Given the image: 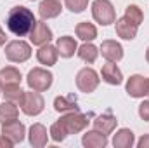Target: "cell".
<instances>
[{"label": "cell", "instance_id": "cell-12", "mask_svg": "<svg viewBox=\"0 0 149 148\" xmlns=\"http://www.w3.org/2000/svg\"><path fill=\"white\" fill-rule=\"evenodd\" d=\"M114 23H116V33H118L120 38H123V40H134V38L137 37L139 26L135 23H132L130 19H127L125 16L120 18V19H116Z\"/></svg>", "mask_w": 149, "mask_h": 148}, {"label": "cell", "instance_id": "cell-10", "mask_svg": "<svg viewBox=\"0 0 149 148\" xmlns=\"http://www.w3.org/2000/svg\"><path fill=\"white\" fill-rule=\"evenodd\" d=\"M101 54L108 63H118L123 58V47L116 40H104L101 44Z\"/></svg>", "mask_w": 149, "mask_h": 148}, {"label": "cell", "instance_id": "cell-33", "mask_svg": "<svg viewBox=\"0 0 149 148\" xmlns=\"http://www.w3.org/2000/svg\"><path fill=\"white\" fill-rule=\"evenodd\" d=\"M5 40H7V37H5V33H3V30L0 28V45H3V44H5Z\"/></svg>", "mask_w": 149, "mask_h": 148}, {"label": "cell", "instance_id": "cell-15", "mask_svg": "<svg viewBox=\"0 0 149 148\" xmlns=\"http://www.w3.org/2000/svg\"><path fill=\"white\" fill-rule=\"evenodd\" d=\"M81 143H83L85 148H104L108 145V136L102 134L101 131L94 129V131H88V132L83 134Z\"/></svg>", "mask_w": 149, "mask_h": 148}, {"label": "cell", "instance_id": "cell-5", "mask_svg": "<svg viewBox=\"0 0 149 148\" xmlns=\"http://www.w3.org/2000/svg\"><path fill=\"white\" fill-rule=\"evenodd\" d=\"M52 80H54V75L43 68H33V70H30V73L26 77L28 87L33 91H38V92L47 91L52 85Z\"/></svg>", "mask_w": 149, "mask_h": 148}, {"label": "cell", "instance_id": "cell-7", "mask_svg": "<svg viewBox=\"0 0 149 148\" xmlns=\"http://www.w3.org/2000/svg\"><path fill=\"white\" fill-rule=\"evenodd\" d=\"M59 122L64 125V129H66L68 134H78V132H81L88 125V117L83 115V113H80L78 110L68 111L66 115H63L59 118Z\"/></svg>", "mask_w": 149, "mask_h": 148}, {"label": "cell", "instance_id": "cell-13", "mask_svg": "<svg viewBox=\"0 0 149 148\" xmlns=\"http://www.w3.org/2000/svg\"><path fill=\"white\" fill-rule=\"evenodd\" d=\"M63 11V5L59 0H42L38 5V14L42 19H52L57 18Z\"/></svg>", "mask_w": 149, "mask_h": 148}, {"label": "cell", "instance_id": "cell-20", "mask_svg": "<svg viewBox=\"0 0 149 148\" xmlns=\"http://www.w3.org/2000/svg\"><path fill=\"white\" fill-rule=\"evenodd\" d=\"M101 75H102V80L109 85H120L123 82V75L120 72V68L114 65V63H108L102 66L101 70Z\"/></svg>", "mask_w": 149, "mask_h": 148}, {"label": "cell", "instance_id": "cell-22", "mask_svg": "<svg viewBox=\"0 0 149 148\" xmlns=\"http://www.w3.org/2000/svg\"><path fill=\"white\" fill-rule=\"evenodd\" d=\"M54 108L59 113H68V111L78 110V101L74 96H57L54 99Z\"/></svg>", "mask_w": 149, "mask_h": 148}, {"label": "cell", "instance_id": "cell-17", "mask_svg": "<svg viewBox=\"0 0 149 148\" xmlns=\"http://www.w3.org/2000/svg\"><path fill=\"white\" fill-rule=\"evenodd\" d=\"M56 49L57 52L61 54V58H71L74 52L78 51V45H76V40L70 35H64V37H59L56 42Z\"/></svg>", "mask_w": 149, "mask_h": 148}, {"label": "cell", "instance_id": "cell-19", "mask_svg": "<svg viewBox=\"0 0 149 148\" xmlns=\"http://www.w3.org/2000/svg\"><path fill=\"white\" fill-rule=\"evenodd\" d=\"M21 72L14 66H5L0 70V82L2 87H10V85H21Z\"/></svg>", "mask_w": 149, "mask_h": 148}, {"label": "cell", "instance_id": "cell-2", "mask_svg": "<svg viewBox=\"0 0 149 148\" xmlns=\"http://www.w3.org/2000/svg\"><path fill=\"white\" fill-rule=\"evenodd\" d=\"M19 106H21L23 113H26L30 117H35V115L43 111L45 101H43V98H42V94L38 91H33L31 89V91H24L23 92V98L19 101Z\"/></svg>", "mask_w": 149, "mask_h": 148}, {"label": "cell", "instance_id": "cell-21", "mask_svg": "<svg viewBox=\"0 0 149 148\" xmlns=\"http://www.w3.org/2000/svg\"><path fill=\"white\" fill-rule=\"evenodd\" d=\"M135 143V136L130 129H120L113 136V147L114 148H132Z\"/></svg>", "mask_w": 149, "mask_h": 148}, {"label": "cell", "instance_id": "cell-32", "mask_svg": "<svg viewBox=\"0 0 149 148\" xmlns=\"http://www.w3.org/2000/svg\"><path fill=\"white\" fill-rule=\"evenodd\" d=\"M12 145H14V143H12V141H10L9 138H5L3 134L0 136V147H2V148H10Z\"/></svg>", "mask_w": 149, "mask_h": 148}, {"label": "cell", "instance_id": "cell-1", "mask_svg": "<svg viewBox=\"0 0 149 148\" xmlns=\"http://www.w3.org/2000/svg\"><path fill=\"white\" fill-rule=\"evenodd\" d=\"M37 19L33 16V12L24 7V5H16L9 11V16H7V28L16 35V37H24L28 35L33 26H35Z\"/></svg>", "mask_w": 149, "mask_h": 148}, {"label": "cell", "instance_id": "cell-36", "mask_svg": "<svg viewBox=\"0 0 149 148\" xmlns=\"http://www.w3.org/2000/svg\"><path fill=\"white\" fill-rule=\"evenodd\" d=\"M0 94H2V82H0Z\"/></svg>", "mask_w": 149, "mask_h": 148}, {"label": "cell", "instance_id": "cell-28", "mask_svg": "<svg viewBox=\"0 0 149 148\" xmlns=\"http://www.w3.org/2000/svg\"><path fill=\"white\" fill-rule=\"evenodd\" d=\"M66 136H68V132H66V129H64V125L57 120L56 124H52L50 125V138L54 140V141H64L66 140Z\"/></svg>", "mask_w": 149, "mask_h": 148}, {"label": "cell", "instance_id": "cell-8", "mask_svg": "<svg viewBox=\"0 0 149 148\" xmlns=\"http://www.w3.org/2000/svg\"><path fill=\"white\" fill-rule=\"evenodd\" d=\"M2 134H3L5 138H9V140L16 145V143H21V141L24 140L26 127H24V124H21V122L16 118V120H10V122L2 124Z\"/></svg>", "mask_w": 149, "mask_h": 148}, {"label": "cell", "instance_id": "cell-11", "mask_svg": "<svg viewBox=\"0 0 149 148\" xmlns=\"http://www.w3.org/2000/svg\"><path fill=\"white\" fill-rule=\"evenodd\" d=\"M30 40L33 45H43L49 44L52 40V30L43 23V21H37L33 30L30 32Z\"/></svg>", "mask_w": 149, "mask_h": 148}, {"label": "cell", "instance_id": "cell-24", "mask_svg": "<svg viewBox=\"0 0 149 148\" xmlns=\"http://www.w3.org/2000/svg\"><path fill=\"white\" fill-rule=\"evenodd\" d=\"M76 52H78V58H80L81 61L88 63V65H92V63L97 59V56H99V49H97L94 44H88V42H85L83 45H80Z\"/></svg>", "mask_w": 149, "mask_h": 148}, {"label": "cell", "instance_id": "cell-18", "mask_svg": "<svg viewBox=\"0 0 149 148\" xmlns=\"http://www.w3.org/2000/svg\"><path fill=\"white\" fill-rule=\"evenodd\" d=\"M116 117L113 115V113H104V115H99L95 120H94V129H97V131H101L102 134H111L113 131H114V127H116Z\"/></svg>", "mask_w": 149, "mask_h": 148}, {"label": "cell", "instance_id": "cell-3", "mask_svg": "<svg viewBox=\"0 0 149 148\" xmlns=\"http://www.w3.org/2000/svg\"><path fill=\"white\" fill-rule=\"evenodd\" d=\"M92 16L102 26H108L116 21V12H114V7L109 0H94L92 2Z\"/></svg>", "mask_w": 149, "mask_h": 148}, {"label": "cell", "instance_id": "cell-30", "mask_svg": "<svg viewBox=\"0 0 149 148\" xmlns=\"http://www.w3.org/2000/svg\"><path fill=\"white\" fill-rule=\"evenodd\" d=\"M139 117L144 122H149V101H142L139 105Z\"/></svg>", "mask_w": 149, "mask_h": 148}, {"label": "cell", "instance_id": "cell-27", "mask_svg": "<svg viewBox=\"0 0 149 148\" xmlns=\"http://www.w3.org/2000/svg\"><path fill=\"white\" fill-rule=\"evenodd\" d=\"M21 85H10V87H2V94L5 98V101H12V103H19L23 98Z\"/></svg>", "mask_w": 149, "mask_h": 148}, {"label": "cell", "instance_id": "cell-16", "mask_svg": "<svg viewBox=\"0 0 149 148\" xmlns=\"http://www.w3.org/2000/svg\"><path fill=\"white\" fill-rule=\"evenodd\" d=\"M28 138H30V145L35 148H42L47 145V141H49V136H47V129H45V125H42V124H33L31 127H30V134H28Z\"/></svg>", "mask_w": 149, "mask_h": 148}, {"label": "cell", "instance_id": "cell-4", "mask_svg": "<svg viewBox=\"0 0 149 148\" xmlns=\"http://www.w3.org/2000/svg\"><path fill=\"white\" fill-rule=\"evenodd\" d=\"M5 58L10 63H24L31 58V45L24 40H12L5 45Z\"/></svg>", "mask_w": 149, "mask_h": 148}, {"label": "cell", "instance_id": "cell-14", "mask_svg": "<svg viewBox=\"0 0 149 148\" xmlns=\"http://www.w3.org/2000/svg\"><path fill=\"white\" fill-rule=\"evenodd\" d=\"M57 56H59V52H57L56 45H50V44H43V45H40V49L37 51V59L40 61V65H45V66H52V65H56Z\"/></svg>", "mask_w": 149, "mask_h": 148}, {"label": "cell", "instance_id": "cell-31", "mask_svg": "<svg viewBox=\"0 0 149 148\" xmlns=\"http://www.w3.org/2000/svg\"><path fill=\"white\" fill-rule=\"evenodd\" d=\"M137 147H139V148H149V134L142 136V138L137 141Z\"/></svg>", "mask_w": 149, "mask_h": 148}, {"label": "cell", "instance_id": "cell-9", "mask_svg": "<svg viewBox=\"0 0 149 148\" xmlns=\"http://www.w3.org/2000/svg\"><path fill=\"white\" fill-rule=\"evenodd\" d=\"M125 89L132 98H144L148 96V78H144L142 75H132L127 80Z\"/></svg>", "mask_w": 149, "mask_h": 148}, {"label": "cell", "instance_id": "cell-35", "mask_svg": "<svg viewBox=\"0 0 149 148\" xmlns=\"http://www.w3.org/2000/svg\"><path fill=\"white\" fill-rule=\"evenodd\" d=\"M148 96H149V78H148Z\"/></svg>", "mask_w": 149, "mask_h": 148}, {"label": "cell", "instance_id": "cell-34", "mask_svg": "<svg viewBox=\"0 0 149 148\" xmlns=\"http://www.w3.org/2000/svg\"><path fill=\"white\" fill-rule=\"evenodd\" d=\"M146 61L149 63V47H148V51H146Z\"/></svg>", "mask_w": 149, "mask_h": 148}, {"label": "cell", "instance_id": "cell-29", "mask_svg": "<svg viewBox=\"0 0 149 148\" xmlns=\"http://www.w3.org/2000/svg\"><path fill=\"white\" fill-rule=\"evenodd\" d=\"M64 4L71 12H83L88 5V0H64Z\"/></svg>", "mask_w": 149, "mask_h": 148}, {"label": "cell", "instance_id": "cell-6", "mask_svg": "<svg viewBox=\"0 0 149 148\" xmlns=\"http://www.w3.org/2000/svg\"><path fill=\"white\" fill-rule=\"evenodd\" d=\"M74 80H76V87H78V91H81V92H87V94H90V92H94L95 89H97V85H99V75L97 72L94 70V68H81L76 77H74Z\"/></svg>", "mask_w": 149, "mask_h": 148}, {"label": "cell", "instance_id": "cell-23", "mask_svg": "<svg viewBox=\"0 0 149 148\" xmlns=\"http://www.w3.org/2000/svg\"><path fill=\"white\" fill-rule=\"evenodd\" d=\"M74 32H76V37L81 38V40H85V42H92L94 38L97 37V28H95L92 23H88V21L78 23L76 28H74Z\"/></svg>", "mask_w": 149, "mask_h": 148}, {"label": "cell", "instance_id": "cell-25", "mask_svg": "<svg viewBox=\"0 0 149 148\" xmlns=\"http://www.w3.org/2000/svg\"><path fill=\"white\" fill-rule=\"evenodd\" d=\"M17 115H19V110H17L16 103H12V101H3V103L0 105V124L16 120Z\"/></svg>", "mask_w": 149, "mask_h": 148}, {"label": "cell", "instance_id": "cell-26", "mask_svg": "<svg viewBox=\"0 0 149 148\" xmlns=\"http://www.w3.org/2000/svg\"><path fill=\"white\" fill-rule=\"evenodd\" d=\"M125 18H127V19H130L132 23H135L137 26L144 21V14H142L141 7H139V5H135V4L127 5V9H125Z\"/></svg>", "mask_w": 149, "mask_h": 148}]
</instances>
